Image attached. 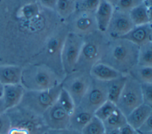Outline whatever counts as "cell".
I'll list each match as a JSON object with an SVG mask.
<instances>
[{
	"mask_svg": "<svg viewBox=\"0 0 152 134\" xmlns=\"http://www.w3.org/2000/svg\"><path fill=\"white\" fill-rule=\"evenodd\" d=\"M128 14L134 26L151 23V0L142 2Z\"/></svg>",
	"mask_w": 152,
	"mask_h": 134,
	"instance_id": "obj_16",
	"label": "cell"
},
{
	"mask_svg": "<svg viewBox=\"0 0 152 134\" xmlns=\"http://www.w3.org/2000/svg\"><path fill=\"white\" fill-rule=\"evenodd\" d=\"M24 91L25 89L21 83L3 86L1 98L7 110L19 104Z\"/></svg>",
	"mask_w": 152,
	"mask_h": 134,
	"instance_id": "obj_14",
	"label": "cell"
},
{
	"mask_svg": "<svg viewBox=\"0 0 152 134\" xmlns=\"http://www.w3.org/2000/svg\"><path fill=\"white\" fill-rule=\"evenodd\" d=\"M57 101L71 116L75 110V106L70 95L62 88L58 97Z\"/></svg>",
	"mask_w": 152,
	"mask_h": 134,
	"instance_id": "obj_28",
	"label": "cell"
},
{
	"mask_svg": "<svg viewBox=\"0 0 152 134\" xmlns=\"http://www.w3.org/2000/svg\"><path fill=\"white\" fill-rule=\"evenodd\" d=\"M101 0H83L81 4V10L94 13L99 7Z\"/></svg>",
	"mask_w": 152,
	"mask_h": 134,
	"instance_id": "obj_31",
	"label": "cell"
},
{
	"mask_svg": "<svg viewBox=\"0 0 152 134\" xmlns=\"http://www.w3.org/2000/svg\"><path fill=\"white\" fill-rule=\"evenodd\" d=\"M108 82H102L92 78L91 84L77 106L94 114L96 110L107 100Z\"/></svg>",
	"mask_w": 152,
	"mask_h": 134,
	"instance_id": "obj_9",
	"label": "cell"
},
{
	"mask_svg": "<svg viewBox=\"0 0 152 134\" xmlns=\"http://www.w3.org/2000/svg\"><path fill=\"white\" fill-rule=\"evenodd\" d=\"M139 46L118 38L106 42L99 62L104 63L126 75L137 64Z\"/></svg>",
	"mask_w": 152,
	"mask_h": 134,
	"instance_id": "obj_1",
	"label": "cell"
},
{
	"mask_svg": "<svg viewBox=\"0 0 152 134\" xmlns=\"http://www.w3.org/2000/svg\"><path fill=\"white\" fill-rule=\"evenodd\" d=\"M23 67L13 64H0V83L4 86L21 82Z\"/></svg>",
	"mask_w": 152,
	"mask_h": 134,
	"instance_id": "obj_18",
	"label": "cell"
},
{
	"mask_svg": "<svg viewBox=\"0 0 152 134\" xmlns=\"http://www.w3.org/2000/svg\"><path fill=\"white\" fill-rule=\"evenodd\" d=\"M104 134H106V133H104Z\"/></svg>",
	"mask_w": 152,
	"mask_h": 134,
	"instance_id": "obj_45",
	"label": "cell"
},
{
	"mask_svg": "<svg viewBox=\"0 0 152 134\" xmlns=\"http://www.w3.org/2000/svg\"><path fill=\"white\" fill-rule=\"evenodd\" d=\"M47 134H81V132L68 127L61 129H48Z\"/></svg>",
	"mask_w": 152,
	"mask_h": 134,
	"instance_id": "obj_34",
	"label": "cell"
},
{
	"mask_svg": "<svg viewBox=\"0 0 152 134\" xmlns=\"http://www.w3.org/2000/svg\"><path fill=\"white\" fill-rule=\"evenodd\" d=\"M119 130L120 134H134L135 132V130H134L128 123L122 126L121 128L119 129Z\"/></svg>",
	"mask_w": 152,
	"mask_h": 134,
	"instance_id": "obj_36",
	"label": "cell"
},
{
	"mask_svg": "<svg viewBox=\"0 0 152 134\" xmlns=\"http://www.w3.org/2000/svg\"><path fill=\"white\" fill-rule=\"evenodd\" d=\"M105 133L103 121L94 116L83 128L81 134H104Z\"/></svg>",
	"mask_w": 152,
	"mask_h": 134,
	"instance_id": "obj_26",
	"label": "cell"
},
{
	"mask_svg": "<svg viewBox=\"0 0 152 134\" xmlns=\"http://www.w3.org/2000/svg\"><path fill=\"white\" fill-rule=\"evenodd\" d=\"M39 3L44 7L55 10L57 0H38Z\"/></svg>",
	"mask_w": 152,
	"mask_h": 134,
	"instance_id": "obj_35",
	"label": "cell"
},
{
	"mask_svg": "<svg viewBox=\"0 0 152 134\" xmlns=\"http://www.w3.org/2000/svg\"><path fill=\"white\" fill-rule=\"evenodd\" d=\"M116 108V104L107 99L96 110L94 116L102 121H103L112 114Z\"/></svg>",
	"mask_w": 152,
	"mask_h": 134,
	"instance_id": "obj_27",
	"label": "cell"
},
{
	"mask_svg": "<svg viewBox=\"0 0 152 134\" xmlns=\"http://www.w3.org/2000/svg\"><path fill=\"white\" fill-rule=\"evenodd\" d=\"M134 26L129 14L114 8L107 32L112 39H118L129 32Z\"/></svg>",
	"mask_w": 152,
	"mask_h": 134,
	"instance_id": "obj_11",
	"label": "cell"
},
{
	"mask_svg": "<svg viewBox=\"0 0 152 134\" xmlns=\"http://www.w3.org/2000/svg\"><path fill=\"white\" fill-rule=\"evenodd\" d=\"M141 104L142 99L140 83L127 74L124 88L116 103V107L126 116Z\"/></svg>",
	"mask_w": 152,
	"mask_h": 134,
	"instance_id": "obj_8",
	"label": "cell"
},
{
	"mask_svg": "<svg viewBox=\"0 0 152 134\" xmlns=\"http://www.w3.org/2000/svg\"><path fill=\"white\" fill-rule=\"evenodd\" d=\"M140 46L152 42L151 23L134 26L126 34L119 38Z\"/></svg>",
	"mask_w": 152,
	"mask_h": 134,
	"instance_id": "obj_13",
	"label": "cell"
},
{
	"mask_svg": "<svg viewBox=\"0 0 152 134\" xmlns=\"http://www.w3.org/2000/svg\"><path fill=\"white\" fill-rule=\"evenodd\" d=\"M62 80L48 66L30 63L23 67L20 83L26 90L43 91L58 85Z\"/></svg>",
	"mask_w": 152,
	"mask_h": 134,
	"instance_id": "obj_2",
	"label": "cell"
},
{
	"mask_svg": "<svg viewBox=\"0 0 152 134\" xmlns=\"http://www.w3.org/2000/svg\"><path fill=\"white\" fill-rule=\"evenodd\" d=\"M126 75H123L116 79L108 82L107 99L115 104L124 88Z\"/></svg>",
	"mask_w": 152,
	"mask_h": 134,
	"instance_id": "obj_21",
	"label": "cell"
},
{
	"mask_svg": "<svg viewBox=\"0 0 152 134\" xmlns=\"http://www.w3.org/2000/svg\"><path fill=\"white\" fill-rule=\"evenodd\" d=\"M142 103L152 107V83H140Z\"/></svg>",
	"mask_w": 152,
	"mask_h": 134,
	"instance_id": "obj_30",
	"label": "cell"
},
{
	"mask_svg": "<svg viewBox=\"0 0 152 134\" xmlns=\"http://www.w3.org/2000/svg\"><path fill=\"white\" fill-rule=\"evenodd\" d=\"M45 134H47V132H46V133H45Z\"/></svg>",
	"mask_w": 152,
	"mask_h": 134,
	"instance_id": "obj_44",
	"label": "cell"
},
{
	"mask_svg": "<svg viewBox=\"0 0 152 134\" xmlns=\"http://www.w3.org/2000/svg\"><path fill=\"white\" fill-rule=\"evenodd\" d=\"M11 126V122L6 111L0 114V134H7Z\"/></svg>",
	"mask_w": 152,
	"mask_h": 134,
	"instance_id": "obj_32",
	"label": "cell"
},
{
	"mask_svg": "<svg viewBox=\"0 0 152 134\" xmlns=\"http://www.w3.org/2000/svg\"><path fill=\"white\" fill-rule=\"evenodd\" d=\"M2 91H3V85L0 83V98L2 96Z\"/></svg>",
	"mask_w": 152,
	"mask_h": 134,
	"instance_id": "obj_40",
	"label": "cell"
},
{
	"mask_svg": "<svg viewBox=\"0 0 152 134\" xmlns=\"http://www.w3.org/2000/svg\"><path fill=\"white\" fill-rule=\"evenodd\" d=\"M151 115H152V107L142 103L126 116V121L134 130H136Z\"/></svg>",
	"mask_w": 152,
	"mask_h": 134,
	"instance_id": "obj_19",
	"label": "cell"
},
{
	"mask_svg": "<svg viewBox=\"0 0 152 134\" xmlns=\"http://www.w3.org/2000/svg\"><path fill=\"white\" fill-rule=\"evenodd\" d=\"M83 42V36L73 32L66 35L61 54V64L65 76L74 71Z\"/></svg>",
	"mask_w": 152,
	"mask_h": 134,
	"instance_id": "obj_7",
	"label": "cell"
},
{
	"mask_svg": "<svg viewBox=\"0 0 152 134\" xmlns=\"http://www.w3.org/2000/svg\"><path fill=\"white\" fill-rule=\"evenodd\" d=\"M11 126L7 134H45L48 129L42 117L18 105L6 111Z\"/></svg>",
	"mask_w": 152,
	"mask_h": 134,
	"instance_id": "obj_3",
	"label": "cell"
},
{
	"mask_svg": "<svg viewBox=\"0 0 152 134\" xmlns=\"http://www.w3.org/2000/svg\"><path fill=\"white\" fill-rule=\"evenodd\" d=\"M61 89L62 86L60 83L46 90L29 91L25 89L18 105L42 116L43 113L56 102Z\"/></svg>",
	"mask_w": 152,
	"mask_h": 134,
	"instance_id": "obj_4",
	"label": "cell"
},
{
	"mask_svg": "<svg viewBox=\"0 0 152 134\" xmlns=\"http://www.w3.org/2000/svg\"><path fill=\"white\" fill-rule=\"evenodd\" d=\"M145 134H152V132H151V133H145Z\"/></svg>",
	"mask_w": 152,
	"mask_h": 134,
	"instance_id": "obj_42",
	"label": "cell"
},
{
	"mask_svg": "<svg viewBox=\"0 0 152 134\" xmlns=\"http://www.w3.org/2000/svg\"><path fill=\"white\" fill-rule=\"evenodd\" d=\"M142 2H144V1H147V0H141Z\"/></svg>",
	"mask_w": 152,
	"mask_h": 134,
	"instance_id": "obj_43",
	"label": "cell"
},
{
	"mask_svg": "<svg viewBox=\"0 0 152 134\" xmlns=\"http://www.w3.org/2000/svg\"><path fill=\"white\" fill-rule=\"evenodd\" d=\"M76 7L74 0H57L55 10L61 17L67 18L75 11Z\"/></svg>",
	"mask_w": 152,
	"mask_h": 134,
	"instance_id": "obj_24",
	"label": "cell"
},
{
	"mask_svg": "<svg viewBox=\"0 0 152 134\" xmlns=\"http://www.w3.org/2000/svg\"><path fill=\"white\" fill-rule=\"evenodd\" d=\"M114 7L105 0H101L94 13L97 29L100 33H106L111 20Z\"/></svg>",
	"mask_w": 152,
	"mask_h": 134,
	"instance_id": "obj_15",
	"label": "cell"
},
{
	"mask_svg": "<svg viewBox=\"0 0 152 134\" xmlns=\"http://www.w3.org/2000/svg\"><path fill=\"white\" fill-rule=\"evenodd\" d=\"M142 2L141 0H119L114 8L128 13L131 10Z\"/></svg>",
	"mask_w": 152,
	"mask_h": 134,
	"instance_id": "obj_29",
	"label": "cell"
},
{
	"mask_svg": "<svg viewBox=\"0 0 152 134\" xmlns=\"http://www.w3.org/2000/svg\"><path fill=\"white\" fill-rule=\"evenodd\" d=\"M91 80L88 72L80 71H73L62 79V88L70 95L75 107L80 104L87 91Z\"/></svg>",
	"mask_w": 152,
	"mask_h": 134,
	"instance_id": "obj_6",
	"label": "cell"
},
{
	"mask_svg": "<svg viewBox=\"0 0 152 134\" xmlns=\"http://www.w3.org/2000/svg\"><path fill=\"white\" fill-rule=\"evenodd\" d=\"M135 131L138 134H145L152 132V115L150 116Z\"/></svg>",
	"mask_w": 152,
	"mask_h": 134,
	"instance_id": "obj_33",
	"label": "cell"
},
{
	"mask_svg": "<svg viewBox=\"0 0 152 134\" xmlns=\"http://www.w3.org/2000/svg\"><path fill=\"white\" fill-rule=\"evenodd\" d=\"M72 29L73 33L83 37L93 33L97 30L94 13L81 11L74 19Z\"/></svg>",
	"mask_w": 152,
	"mask_h": 134,
	"instance_id": "obj_12",
	"label": "cell"
},
{
	"mask_svg": "<svg viewBox=\"0 0 152 134\" xmlns=\"http://www.w3.org/2000/svg\"><path fill=\"white\" fill-rule=\"evenodd\" d=\"M89 73L93 79L102 82H110L125 75L102 62H98L93 66Z\"/></svg>",
	"mask_w": 152,
	"mask_h": 134,
	"instance_id": "obj_17",
	"label": "cell"
},
{
	"mask_svg": "<svg viewBox=\"0 0 152 134\" xmlns=\"http://www.w3.org/2000/svg\"><path fill=\"white\" fill-rule=\"evenodd\" d=\"M106 134H120L119 132V129H112L109 131H107L105 132Z\"/></svg>",
	"mask_w": 152,
	"mask_h": 134,
	"instance_id": "obj_38",
	"label": "cell"
},
{
	"mask_svg": "<svg viewBox=\"0 0 152 134\" xmlns=\"http://www.w3.org/2000/svg\"><path fill=\"white\" fill-rule=\"evenodd\" d=\"M140 83H152V67L135 66L128 73Z\"/></svg>",
	"mask_w": 152,
	"mask_h": 134,
	"instance_id": "obj_23",
	"label": "cell"
},
{
	"mask_svg": "<svg viewBox=\"0 0 152 134\" xmlns=\"http://www.w3.org/2000/svg\"><path fill=\"white\" fill-rule=\"evenodd\" d=\"M137 65L152 67V42L139 46Z\"/></svg>",
	"mask_w": 152,
	"mask_h": 134,
	"instance_id": "obj_25",
	"label": "cell"
},
{
	"mask_svg": "<svg viewBox=\"0 0 152 134\" xmlns=\"http://www.w3.org/2000/svg\"><path fill=\"white\" fill-rule=\"evenodd\" d=\"M42 117L48 129H61L69 127L70 115L57 100L43 113Z\"/></svg>",
	"mask_w": 152,
	"mask_h": 134,
	"instance_id": "obj_10",
	"label": "cell"
},
{
	"mask_svg": "<svg viewBox=\"0 0 152 134\" xmlns=\"http://www.w3.org/2000/svg\"><path fill=\"white\" fill-rule=\"evenodd\" d=\"M92 34L88 35L87 38L84 37V42L74 71L89 73L92 66L100 61L107 42Z\"/></svg>",
	"mask_w": 152,
	"mask_h": 134,
	"instance_id": "obj_5",
	"label": "cell"
},
{
	"mask_svg": "<svg viewBox=\"0 0 152 134\" xmlns=\"http://www.w3.org/2000/svg\"><path fill=\"white\" fill-rule=\"evenodd\" d=\"M134 134H138V133H137V132L135 131V133H134Z\"/></svg>",
	"mask_w": 152,
	"mask_h": 134,
	"instance_id": "obj_41",
	"label": "cell"
},
{
	"mask_svg": "<svg viewBox=\"0 0 152 134\" xmlns=\"http://www.w3.org/2000/svg\"><path fill=\"white\" fill-rule=\"evenodd\" d=\"M105 1H106L107 2H109L110 4H111L113 7H115L119 0H105Z\"/></svg>",
	"mask_w": 152,
	"mask_h": 134,
	"instance_id": "obj_39",
	"label": "cell"
},
{
	"mask_svg": "<svg viewBox=\"0 0 152 134\" xmlns=\"http://www.w3.org/2000/svg\"><path fill=\"white\" fill-rule=\"evenodd\" d=\"M7 111V109L5 107L4 103L3 102V100L2 99V98H0V114L2 113H5Z\"/></svg>",
	"mask_w": 152,
	"mask_h": 134,
	"instance_id": "obj_37",
	"label": "cell"
},
{
	"mask_svg": "<svg viewBox=\"0 0 152 134\" xmlns=\"http://www.w3.org/2000/svg\"><path fill=\"white\" fill-rule=\"evenodd\" d=\"M105 132L112 129H119L127 123L126 116L117 107L112 114L103 121Z\"/></svg>",
	"mask_w": 152,
	"mask_h": 134,
	"instance_id": "obj_22",
	"label": "cell"
},
{
	"mask_svg": "<svg viewBox=\"0 0 152 134\" xmlns=\"http://www.w3.org/2000/svg\"><path fill=\"white\" fill-rule=\"evenodd\" d=\"M94 114L79 107H76L70 116L69 128L81 132L83 128L93 117Z\"/></svg>",
	"mask_w": 152,
	"mask_h": 134,
	"instance_id": "obj_20",
	"label": "cell"
}]
</instances>
